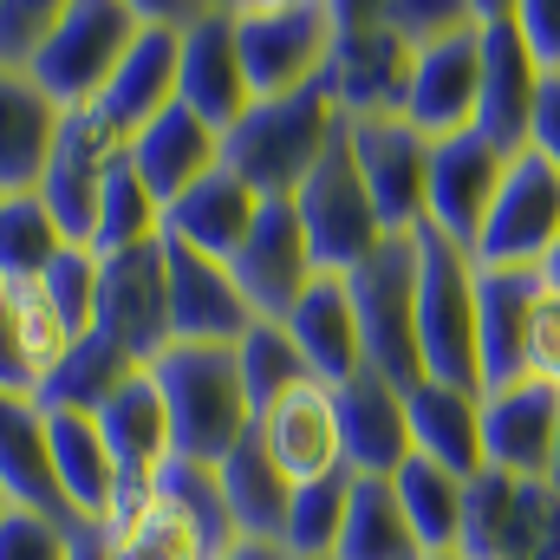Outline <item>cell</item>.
<instances>
[{"instance_id": "6da1fadb", "label": "cell", "mask_w": 560, "mask_h": 560, "mask_svg": "<svg viewBox=\"0 0 560 560\" xmlns=\"http://www.w3.org/2000/svg\"><path fill=\"white\" fill-rule=\"evenodd\" d=\"M339 105L326 92V79H313L293 98H261L242 112V125L222 138V170L242 176L261 202H293L300 183L319 170V156L339 138Z\"/></svg>"}, {"instance_id": "7a4b0ae2", "label": "cell", "mask_w": 560, "mask_h": 560, "mask_svg": "<svg viewBox=\"0 0 560 560\" xmlns=\"http://www.w3.org/2000/svg\"><path fill=\"white\" fill-rule=\"evenodd\" d=\"M150 385H156L163 418H170V456H183V463L215 469L255 430V405L242 392L235 346H170L150 365Z\"/></svg>"}, {"instance_id": "3957f363", "label": "cell", "mask_w": 560, "mask_h": 560, "mask_svg": "<svg viewBox=\"0 0 560 560\" xmlns=\"http://www.w3.org/2000/svg\"><path fill=\"white\" fill-rule=\"evenodd\" d=\"M418 242V352L423 378L482 392V359H476V261L443 242L430 222L411 229Z\"/></svg>"}, {"instance_id": "277c9868", "label": "cell", "mask_w": 560, "mask_h": 560, "mask_svg": "<svg viewBox=\"0 0 560 560\" xmlns=\"http://www.w3.org/2000/svg\"><path fill=\"white\" fill-rule=\"evenodd\" d=\"M352 313L365 339V372L392 378L398 392L423 385V352H418V242L385 235L352 275Z\"/></svg>"}, {"instance_id": "5b68a950", "label": "cell", "mask_w": 560, "mask_h": 560, "mask_svg": "<svg viewBox=\"0 0 560 560\" xmlns=\"http://www.w3.org/2000/svg\"><path fill=\"white\" fill-rule=\"evenodd\" d=\"M418 52L392 33L385 0H332V52H326V92L339 118H398Z\"/></svg>"}, {"instance_id": "8992f818", "label": "cell", "mask_w": 560, "mask_h": 560, "mask_svg": "<svg viewBox=\"0 0 560 560\" xmlns=\"http://www.w3.org/2000/svg\"><path fill=\"white\" fill-rule=\"evenodd\" d=\"M235 52L242 79L261 98H293L326 79L332 52V0H248L235 7Z\"/></svg>"}, {"instance_id": "52a82bcc", "label": "cell", "mask_w": 560, "mask_h": 560, "mask_svg": "<svg viewBox=\"0 0 560 560\" xmlns=\"http://www.w3.org/2000/svg\"><path fill=\"white\" fill-rule=\"evenodd\" d=\"M143 33V7L131 0H66L46 52L33 59V85L59 105V112H79V105H98V92L112 85V72L125 66L131 39Z\"/></svg>"}, {"instance_id": "ba28073f", "label": "cell", "mask_w": 560, "mask_h": 560, "mask_svg": "<svg viewBox=\"0 0 560 560\" xmlns=\"http://www.w3.org/2000/svg\"><path fill=\"white\" fill-rule=\"evenodd\" d=\"M293 215H300V235H306L319 275H352V268L385 242V222H378V209H372V189H365L359 163H352L346 125H339L332 150L319 156V170L300 183Z\"/></svg>"}, {"instance_id": "9c48e42d", "label": "cell", "mask_w": 560, "mask_h": 560, "mask_svg": "<svg viewBox=\"0 0 560 560\" xmlns=\"http://www.w3.org/2000/svg\"><path fill=\"white\" fill-rule=\"evenodd\" d=\"M463 560H560V495L548 482L515 476H469L463 509Z\"/></svg>"}, {"instance_id": "30bf717a", "label": "cell", "mask_w": 560, "mask_h": 560, "mask_svg": "<svg viewBox=\"0 0 560 560\" xmlns=\"http://www.w3.org/2000/svg\"><path fill=\"white\" fill-rule=\"evenodd\" d=\"M92 332L125 346L143 372L170 352V255H163V235L98 261V319H92Z\"/></svg>"}, {"instance_id": "8fae6325", "label": "cell", "mask_w": 560, "mask_h": 560, "mask_svg": "<svg viewBox=\"0 0 560 560\" xmlns=\"http://www.w3.org/2000/svg\"><path fill=\"white\" fill-rule=\"evenodd\" d=\"M541 66L522 46L515 0H482V98H476V131L495 143L502 156L528 150V125L541 105Z\"/></svg>"}, {"instance_id": "7c38bea8", "label": "cell", "mask_w": 560, "mask_h": 560, "mask_svg": "<svg viewBox=\"0 0 560 560\" xmlns=\"http://www.w3.org/2000/svg\"><path fill=\"white\" fill-rule=\"evenodd\" d=\"M125 156V138L112 131V118L98 105L59 112V138H52V163L39 176V202L52 209L66 242L92 248V215H98V189L112 176V163Z\"/></svg>"}, {"instance_id": "4fadbf2b", "label": "cell", "mask_w": 560, "mask_h": 560, "mask_svg": "<svg viewBox=\"0 0 560 560\" xmlns=\"http://www.w3.org/2000/svg\"><path fill=\"white\" fill-rule=\"evenodd\" d=\"M560 242V170L535 150L509 156V176L495 189V209L476 242V268H541V255Z\"/></svg>"}, {"instance_id": "5bb4252c", "label": "cell", "mask_w": 560, "mask_h": 560, "mask_svg": "<svg viewBox=\"0 0 560 560\" xmlns=\"http://www.w3.org/2000/svg\"><path fill=\"white\" fill-rule=\"evenodd\" d=\"M509 176V156L482 131H456V138L430 143V196H423V222L456 242L469 261H476V242H482V222L495 209V189Z\"/></svg>"}, {"instance_id": "9a60e30c", "label": "cell", "mask_w": 560, "mask_h": 560, "mask_svg": "<svg viewBox=\"0 0 560 560\" xmlns=\"http://www.w3.org/2000/svg\"><path fill=\"white\" fill-rule=\"evenodd\" d=\"M346 143H352V163L372 189L385 235H411L430 196V138L405 118H346Z\"/></svg>"}, {"instance_id": "2e32d148", "label": "cell", "mask_w": 560, "mask_h": 560, "mask_svg": "<svg viewBox=\"0 0 560 560\" xmlns=\"http://www.w3.org/2000/svg\"><path fill=\"white\" fill-rule=\"evenodd\" d=\"M476 98H482V7H476V26L418 52L398 118L418 125L430 143H443L456 131H476Z\"/></svg>"}, {"instance_id": "e0dca14e", "label": "cell", "mask_w": 560, "mask_h": 560, "mask_svg": "<svg viewBox=\"0 0 560 560\" xmlns=\"http://www.w3.org/2000/svg\"><path fill=\"white\" fill-rule=\"evenodd\" d=\"M229 275L242 287V300L255 306V319L280 326V319L293 313V300L306 293V280L319 275V268H313V248H306V235H300L293 202H261L255 229H248L242 248L229 255Z\"/></svg>"}, {"instance_id": "ac0fdd59", "label": "cell", "mask_w": 560, "mask_h": 560, "mask_svg": "<svg viewBox=\"0 0 560 560\" xmlns=\"http://www.w3.org/2000/svg\"><path fill=\"white\" fill-rule=\"evenodd\" d=\"M176 105L196 112L215 138H229V131L242 125V112L255 105V92H248V79H242V52H235V7H209V13L183 33Z\"/></svg>"}, {"instance_id": "d6986e66", "label": "cell", "mask_w": 560, "mask_h": 560, "mask_svg": "<svg viewBox=\"0 0 560 560\" xmlns=\"http://www.w3.org/2000/svg\"><path fill=\"white\" fill-rule=\"evenodd\" d=\"M170 255V346H242L255 326V306L229 275V261H209L163 235Z\"/></svg>"}, {"instance_id": "ffe728a7", "label": "cell", "mask_w": 560, "mask_h": 560, "mask_svg": "<svg viewBox=\"0 0 560 560\" xmlns=\"http://www.w3.org/2000/svg\"><path fill=\"white\" fill-rule=\"evenodd\" d=\"M560 436V392L555 385H502L482 392V469L515 476V482H548Z\"/></svg>"}, {"instance_id": "44dd1931", "label": "cell", "mask_w": 560, "mask_h": 560, "mask_svg": "<svg viewBox=\"0 0 560 560\" xmlns=\"http://www.w3.org/2000/svg\"><path fill=\"white\" fill-rule=\"evenodd\" d=\"M332 418H339V456L352 476H378L392 482L411 456V411L405 392L378 372H359L352 385L332 392Z\"/></svg>"}, {"instance_id": "7402d4cb", "label": "cell", "mask_w": 560, "mask_h": 560, "mask_svg": "<svg viewBox=\"0 0 560 560\" xmlns=\"http://www.w3.org/2000/svg\"><path fill=\"white\" fill-rule=\"evenodd\" d=\"M280 326H287V339L300 346L306 372H313L326 392H339V385H352V378L365 372V339H359V313H352L346 275H313Z\"/></svg>"}, {"instance_id": "603a6c76", "label": "cell", "mask_w": 560, "mask_h": 560, "mask_svg": "<svg viewBox=\"0 0 560 560\" xmlns=\"http://www.w3.org/2000/svg\"><path fill=\"white\" fill-rule=\"evenodd\" d=\"M255 436H261V450L275 456V469L293 489L326 482V476L346 469V456H339V418H332V392L326 385H300L280 405H268L255 418Z\"/></svg>"}, {"instance_id": "cb8c5ba5", "label": "cell", "mask_w": 560, "mask_h": 560, "mask_svg": "<svg viewBox=\"0 0 560 560\" xmlns=\"http://www.w3.org/2000/svg\"><path fill=\"white\" fill-rule=\"evenodd\" d=\"M0 489L20 515H39L52 528H79V515L66 509L59 495V476H52V450H46V418L33 398H13L0 392Z\"/></svg>"}, {"instance_id": "d4e9b609", "label": "cell", "mask_w": 560, "mask_h": 560, "mask_svg": "<svg viewBox=\"0 0 560 560\" xmlns=\"http://www.w3.org/2000/svg\"><path fill=\"white\" fill-rule=\"evenodd\" d=\"M541 300L535 268H476V359H482V392L522 385V346H528V313Z\"/></svg>"}, {"instance_id": "484cf974", "label": "cell", "mask_w": 560, "mask_h": 560, "mask_svg": "<svg viewBox=\"0 0 560 560\" xmlns=\"http://www.w3.org/2000/svg\"><path fill=\"white\" fill-rule=\"evenodd\" d=\"M176 59H183V33L143 13V33L131 39L125 66H118L112 85L98 92V112L112 118V131L125 143L138 138L150 118H163V112L176 105Z\"/></svg>"}, {"instance_id": "4316f807", "label": "cell", "mask_w": 560, "mask_h": 560, "mask_svg": "<svg viewBox=\"0 0 560 560\" xmlns=\"http://www.w3.org/2000/svg\"><path fill=\"white\" fill-rule=\"evenodd\" d=\"M125 156H131V170H138V183L156 196V209H170L183 189H196L215 163H222V138L196 118V112H183V105H170L163 118H150L138 138L125 143Z\"/></svg>"}, {"instance_id": "83f0119b", "label": "cell", "mask_w": 560, "mask_h": 560, "mask_svg": "<svg viewBox=\"0 0 560 560\" xmlns=\"http://www.w3.org/2000/svg\"><path fill=\"white\" fill-rule=\"evenodd\" d=\"M255 215H261V196L215 163L196 189H183L163 209V235L183 242V248H196V255H209V261H229L242 248V235L255 229Z\"/></svg>"}, {"instance_id": "f1b7e54d", "label": "cell", "mask_w": 560, "mask_h": 560, "mask_svg": "<svg viewBox=\"0 0 560 560\" xmlns=\"http://www.w3.org/2000/svg\"><path fill=\"white\" fill-rule=\"evenodd\" d=\"M46 418V450H52V476H59V495L79 522L105 528L112 515V495H118V469H112V450L98 436V418L85 411H39Z\"/></svg>"}, {"instance_id": "f546056e", "label": "cell", "mask_w": 560, "mask_h": 560, "mask_svg": "<svg viewBox=\"0 0 560 560\" xmlns=\"http://www.w3.org/2000/svg\"><path fill=\"white\" fill-rule=\"evenodd\" d=\"M405 411H411V450L443 463L450 476H482V392H456V385H436L423 378L405 392Z\"/></svg>"}, {"instance_id": "4dcf8cb0", "label": "cell", "mask_w": 560, "mask_h": 560, "mask_svg": "<svg viewBox=\"0 0 560 560\" xmlns=\"http://www.w3.org/2000/svg\"><path fill=\"white\" fill-rule=\"evenodd\" d=\"M52 138H59V105L26 72H0V196L39 189Z\"/></svg>"}, {"instance_id": "1f68e13d", "label": "cell", "mask_w": 560, "mask_h": 560, "mask_svg": "<svg viewBox=\"0 0 560 560\" xmlns=\"http://www.w3.org/2000/svg\"><path fill=\"white\" fill-rule=\"evenodd\" d=\"M98 436L112 450V469H118V489H150L156 469L170 463V418H163V398L150 385V372H138L105 411H98Z\"/></svg>"}, {"instance_id": "d6a6232c", "label": "cell", "mask_w": 560, "mask_h": 560, "mask_svg": "<svg viewBox=\"0 0 560 560\" xmlns=\"http://www.w3.org/2000/svg\"><path fill=\"white\" fill-rule=\"evenodd\" d=\"M215 482H222V502H229V515H235V535H242V541H268V548H280L293 482L275 469V456L261 450L255 430L215 463Z\"/></svg>"}, {"instance_id": "836d02e7", "label": "cell", "mask_w": 560, "mask_h": 560, "mask_svg": "<svg viewBox=\"0 0 560 560\" xmlns=\"http://www.w3.org/2000/svg\"><path fill=\"white\" fill-rule=\"evenodd\" d=\"M138 372L143 365L125 346H112L105 332H85V339H72V352L59 359V372L33 392V405L39 411H85V418H98Z\"/></svg>"}, {"instance_id": "e575fe53", "label": "cell", "mask_w": 560, "mask_h": 560, "mask_svg": "<svg viewBox=\"0 0 560 560\" xmlns=\"http://www.w3.org/2000/svg\"><path fill=\"white\" fill-rule=\"evenodd\" d=\"M392 489H398V509H405V522L418 535L423 560L463 548V509H469V482L463 476H450L443 463H430V456L411 450L405 469L392 476Z\"/></svg>"}, {"instance_id": "d590c367", "label": "cell", "mask_w": 560, "mask_h": 560, "mask_svg": "<svg viewBox=\"0 0 560 560\" xmlns=\"http://www.w3.org/2000/svg\"><path fill=\"white\" fill-rule=\"evenodd\" d=\"M332 560H423L418 535L398 509V489L378 476H352V502H346V528Z\"/></svg>"}, {"instance_id": "8d00e7d4", "label": "cell", "mask_w": 560, "mask_h": 560, "mask_svg": "<svg viewBox=\"0 0 560 560\" xmlns=\"http://www.w3.org/2000/svg\"><path fill=\"white\" fill-rule=\"evenodd\" d=\"M66 235L52 222V209L39 202V189L26 196H0V280L7 287H39V275L59 261Z\"/></svg>"}, {"instance_id": "74e56055", "label": "cell", "mask_w": 560, "mask_h": 560, "mask_svg": "<svg viewBox=\"0 0 560 560\" xmlns=\"http://www.w3.org/2000/svg\"><path fill=\"white\" fill-rule=\"evenodd\" d=\"M156 235H163V209H156V196L138 183L131 156H118V163H112V176H105V189H98V215H92V255L105 261V255L143 248V242H156Z\"/></svg>"}, {"instance_id": "f35d334b", "label": "cell", "mask_w": 560, "mask_h": 560, "mask_svg": "<svg viewBox=\"0 0 560 560\" xmlns=\"http://www.w3.org/2000/svg\"><path fill=\"white\" fill-rule=\"evenodd\" d=\"M105 535H112V560H215L209 541H202V528L176 502H163L156 482H150V502H143L138 515L118 522V528H105Z\"/></svg>"}, {"instance_id": "ab89813d", "label": "cell", "mask_w": 560, "mask_h": 560, "mask_svg": "<svg viewBox=\"0 0 560 560\" xmlns=\"http://www.w3.org/2000/svg\"><path fill=\"white\" fill-rule=\"evenodd\" d=\"M346 502H352V469L293 489V502H287V528H280V555L287 560H332L339 528H346Z\"/></svg>"}, {"instance_id": "60d3db41", "label": "cell", "mask_w": 560, "mask_h": 560, "mask_svg": "<svg viewBox=\"0 0 560 560\" xmlns=\"http://www.w3.org/2000/svg\"><path fill=\"white\" fill-rule=\"evenodd\" d=\"M235 365H242V392H248L255 418H261L268 405H280L287 392H300V385H319V378L306 372L300 346L287 339V326H268V319H255V326H248V339L235 346Z\"/></svg>"}, {"instance_id": "b9f144b4", "label": "cell", "mask_w": 560, "mask_h": 560, "mask_svg": "<svg viewBox=\"0 0 560 560\" xmlns=\"http://www.w3.org/2000/svg\"><path fill=\"white\" fill-rule=\"evenodd\" d=\"M156 495H163V502H176V509H183V515L202 528V541H209V555H215V560L242 548V535H235V515H229V502H222V482H215V469L170 456V463L156 469Z\"/></svg>"}, {"instance_id": "7bdbcfd3", "label": "cell", "mask_w": 560, "mask_h": 560, "mask_svg": "<svg viewBox=\"0 0 560 560\" xmlns=\"http://www.w3.org/2000/svg\"><path fill=\"white\" fill-rule=\"evenodd\" d=\"M39 293L52 300V313L66 319V332H72V339H85V332H92V319H98V255H92L85 242H66V248H59V261L39 275Z\"/></svg>"}, {"instance_id": "ee69618b", "label": "cell", "mask_w": 560, "mask_h": 560, "mask_svg": "<svg viewBox=\"0 0 560 560\" xmlns=\"http://www.w3.org/2000/svg\"><path fill=\"white\" fill-rule=\"evenodd\" d=\"M66 0H0V72H33Z\"/></svg>"}, {"instance_id": "f6af8a7d", "label": "cell", "mask_w": 560, "mask_h": 560, "mask_svg": "<svg viewBox=\"0 0 560 560\" xmlns=\"http://www.w3.org/2000/svg\"><path fill=\"white\" fill-rule=\"evenodd\" d=\"M476 7L482 0H385V20H392V33L423 52V46H436V39H450V33H463V26H476Z\"/></svg>"}, {"instance_id": "bcb514c9", "label": "cell", "mask_w": 560, "mask_h": 560, "mask_svg": "<svg viewBox=\"0 0 560 560\" xmlns=\"http://www.w3.org/2000/svg\"><path fill=\"white\" fill-rule=\"evenodd\" d=\"M0 392H13V398L39 392V372L26 359V326H20V287H7V280H0Z\"/></svg>"}, {"instance_id": "7dc6e473", "label": "cell", "mask_w": 560, "mask_h": 560, "mask_svg": "<svg viewBox=\"0 0 560 560\" xmlns=\"http://www.w3.org/2000/svg\"><path fill=\"white\" fill-rule=\"evenodd\" d=\"M522 378L555 385L560 392V293L541 287L535 313H528V346H522Z\"/></svg>"}, {"instance_id": "c3c4849f", "label": "cell", "mask_w": 560, "mask_h": 560, "mask_svg": "<svg viewBox=\"0 0 560 560\" xmlns=\"http://www.w3.org/2000/svg\"><path fill=\"white\" fill-rule=\"evenodd\" d=\"M515 26L541 79H560V0H515Z\"/></svg>"}, {"instance_id": "681fc988", "label": "cell", "mask_w": 560, "mask_h": 560, "mask_svg": "<svg viewBox=\"0 0 560 560\" xmlns=\"http://www.w3.org/2000/svg\"><path fill=\"white\" fill-rule=\"evenodd\" d=\"M0 560H66V528L39 522V515H7L0 522Z\"/></svg>"}, {"instance_id": "f907efd6", "label": "cell", "mask_w": 560, "mask_h": 560, "mask_svg": "<svg viewBox=\"0 0 560 560\" xmlns=\"http://www.w3.org/2000/svg\"><path fill=\"white\" fill-rule=\"evenodd\" d=\"M528 150H535L548 170H560V79H548V85H541L535 125H528Z\"/></svg>"}, {"instance_id": "816d5d0a", "label": "cell", "mask_w": 560, "mask_h": 560, "mask_svg": "<svg viewBox=\"0 0 560 560\" xmlns=\"http://www.w3.org/2000/svg\"><path fill=\"white\" fill-rule=\"evenodd\" d=\"M66 560H112V535L92 528V522H79V528L66 535Z\"/></svg>"}, {"instance_id": "f5cc1de1", "label": "cell", "mask_w": 560, "mask_h": 560, "mask_svg": "<svg viewBox=\"0 0 560 560\" xmlns=\"http://www.w3.org/2000/svg\"><path fill=\"white\" fill-rule=\"evenodd\" d=\"M535 275H541V287H548V293H560V242L541 255V268H535Z\"/></svg>"}, {"instance_id": "db71d44e", "label": "cell", "mask_w": 560, "mask_h": 560, "mask_svg": "<svg viewBox=\"0 0 560 560\" xmlns=\"http://www.w3.org/2000/svg\"><path fill=\"white\" fill-rule=\"evenodd\" d=\"M222 560H287L280 548H268V541H242L235 555H222Z\"/></svg>"}, {"instance_id": "11a10c76", "label": "cell", "mask_w": 560, "mask_h": 560, "mask_svg": "<svg viewBox=\"0 0 560 560\" xmlns=\"http://www.w3.org/2000/svg\"><path fill=\"white\" fill-rule=\"evenodd\" d=\"M548 489L560 495V436H555V463H548Z\"/></svg>"}, {"instance_id": "9f6ffc18", "label": "cell", "mask_w": 560, "mask_h": 560, "mask_svg": "<svg viewBox=\"0 0 560 560\" xmlns=\"http://www.w3.org/2000/svg\"><path fill=\"white\" fill-rule=\"evenodd\" d=\"M7 515H13V502H7V489H0V522H7Z\"/></svg>"}, {"instance_id": "6f0895ef", "label": "cell", "mask_w": 560, "mask_h": 560, "mask_svg": "<svg viewBox=\"0 0 560 560\" xmlns=\"http://www.w3.org/2000/svg\"><path fill=\"white\" fill-rule=\"evenodd\" d=\"M430 560H463V555H430Z\"/></svg>"}]
</instances>
